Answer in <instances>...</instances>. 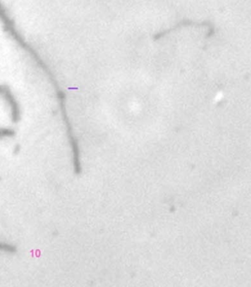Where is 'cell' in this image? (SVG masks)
<instances>
[{
	"label": "cell",
	"mask_w": 251,
	"mask_h": 287,
	"mask_svg": "<svg viewBox=\"0 0 251 287\" xmlns=\"http://www.w3.org/2000/svg\"><path fill=\"white\" fill-rule=\"evenodd\" d=\"M0 21L3 24L4 31L9 34V35L15 41L18 46L20 48H24L27 45V41L24 40L20 32L16 28V25L14 20L11 19L4 8V6L0 2Z\"/></svg>",
	"instance_id": "1"
},
{
	"label": "cell",
	"mask_w": 251,
	"mask_h": 287,
	"mask_svg": "<svg viewBox=\"0 0 251 287\" xmlns=\"http://www.w3.org/2000/svg\"><path fill=\"white\" fill-rule=\"evenodd\" d=\"M15 135V131L10 128L0 127V139L5 137H12Z\"/></svg>",
	"instance_id": "2"
}]
</instances>
